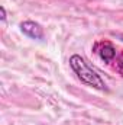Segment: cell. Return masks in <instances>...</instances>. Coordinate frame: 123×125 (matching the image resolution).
<instances>
[{
    "mask_svg": "<svg viewBox=\"0 0 123 125\" xmlns=\"http://www.w3.org/2000/svg\"><path fill=\"white\" fill-rule=\"evenodd\" d=\"M68 62H70V67L72 68V71L75 73V76L78 77V80L81 83H84L86 86L94 87L97 90H107L104 80L81 55H78V54L71 55Z\"/></svg>",
    "mask_w": 123,
    "mask_h": 125,
    "instance_id": "6da1fadb",
    "label": "cell"
},
{
    "mask_svg": "<svg viewBox=\"0 0 123 125\" xmlns=\"http://www.w3.org/2000/svg\"><path fill=\"white\" fill-rule=\"evenodd\" d=\"M93 51L104 62H112L116 58V48L109 41H97L93 45Z\"/></svg>",
    "mask_w": 123,
    "mask_h": 125,
    "instance_id": "7a4b0ae2",
    "label": "cell"
},
{
    "mask_svg": "<svg viewBox=\"0 0 123 125\" xmlns=\"http://www.w3.org/2000/svg\"><path fill=\"white\" fill-rule=\"evenodd\" d=\"M20 31L23 32L26 36H29L31 39H38V41H42L45 38V33H44V28L35 22V21H23L20 23Z\"/></svg>",
    "mask_w": 123,
    "mask_h": 125,
    "instance_id": "3957f363",
    "label": "cell"
},
{
    "mask_svg": "<svg viewBox=\"0 0 123 125\" xmlns=\"http://www.w3.org/2000/svg\"><path fill=\"white\" fill-rule=\"evenodd\" d=\"M116 68H117V71L120 73L123 76V52L119 55V58H117V62H116Z\"/></svg>",
    "mask_w": 123,
    "mask_h": 125,
    "instance_id": "277c9868",
    "label": "cell"
},
{
    "mask_svg": "<svg viewBox=\"0 0 123 125\" xmlns=\"http://www.w3.org/2000/svg\"><path fill=\"white\" fill-rule=\"evenodd\" d=\"M0 12H1L0 19H1V22H4V21H6V9H4V6H1V7H0Z\"/></svg>",
    "mask_w": 123,
    "mask_h": 125,
    "instance_id": "5b68a950",
    "label": "cell"
}]
</instances>
